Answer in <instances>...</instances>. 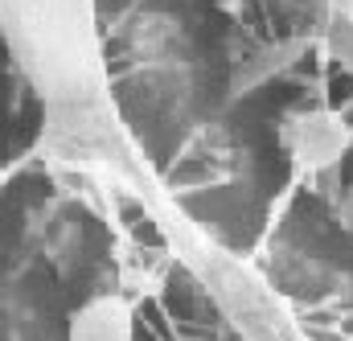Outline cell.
Instances as JSON below:
<instances>
[{
    "mask_svg": "<svg viewBox=\"0 0 353 341\" xmlns=\"http://www.w3.org/2000/svg\"><path fill=\"white\" fill-rule=\"evenodd\" d=\"M275 144L292 161V169L325 177L353 153V124L345 111L329 103H308L279 119Z\"/></svg>",
    "mask_w": 353,
    "mask_h": 341,
    "instance_id": "obj_1",
    "label": "cell"
},
{
    "mask_svg": "<svg viewBox=\"0 0 353 341\" xmlns=\"http://www.w3.org/2000/svg\"><path fill=\"white\" fill-rule=\"evenodd\" d=\"M66 341H136V309L119 292H99L66 317Z\"/></svg>",
    "mask_w": 353,
    "mask_h": 341,
    "instance_id": "obj_2",
    "label": "cell"
},
{
    "mask_svg": "<svg viewBox=\"0 0 353 341\" xmlns=\"http://www.w3.org/2000/svg\"><path fill=\"white\" fill-rule=\"evenodd\" d=\"M181 341H201V338H181Z\"/></svg>",
    "mask_w": 353,
    "mask_h": 341,
    "instance_id": "obj_3",
    "label": "cell"
}]
</instances>
